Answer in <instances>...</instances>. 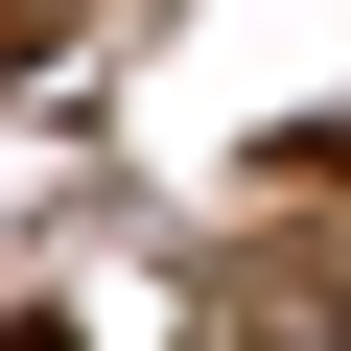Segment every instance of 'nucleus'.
I'll use <instances>...</instances> for the list:
<instances>
[{
    "label": "nucleus",
    "instance_id": "1",
    "mask_svg": "<svg viewBox=\"0 0 351 351\" xmlns=\"http://www.w3.org/2000/svg\"><path fill=\"white\" fill-rule=\"evenodd\" d=\"M24 351H47V328H24Z\"/></svg>",
    "mask_w": 351,
    "mask_h": 351
}]
</instances>
